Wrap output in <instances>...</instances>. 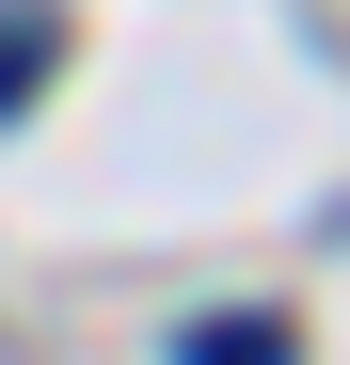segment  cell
I'll list each match as a JSON object with an SVG mask.
<instances>
[{
  "instance_id": "obj_1",
  "label": "cell",
  "mask_w": 350,
  "mask_h": 365,
  "mask_svg": "<svg viewBox=\"0 0 350 365\" xmlns=\"http://www.w3.org/2000/svg\"><path fill=\"white\" fill-rule=\"evenodd\" d=\"M175 365H303V334L239 302V318H191V334H175Z\"/></svg>"
},
{
  "instance_id": "obj_2",
  "label": "cell",
  "mask_w": 350,
  "mask_h": 365,
  "mask_svg": "<svg viewBox=\"0 0 350 365\" xmlns=\"http://www.w3.org/2000/svg\"><path fill=\"white\" fill-rule=\"evenodd\" d=\"M48 48H64V16H48V0H0V128L32 111V80H48Z\"/></svg>"
}]
</instances>
